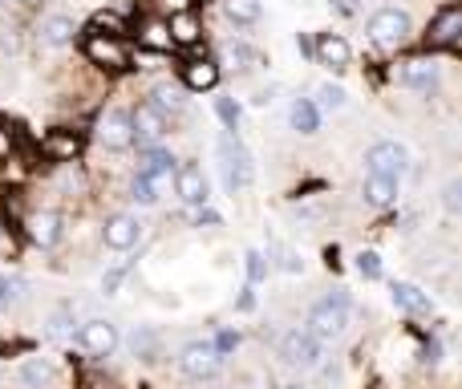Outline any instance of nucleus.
Returning <instances> with one entry per match:
<instances>
[{"label":"nucleus","instance_id":"nucleus-2","mask_svg":"<svg viewBox=\"0 0 462 389\" xmlns=\"http://www.w3.org/2000/svg\"><path fill=\"white\" fill-rule=\"evenodd\" d=\"M345 325H349V296L345 292L325 296V301H317L309 309V333L317 337V341H333V337H341Z\"/></svg>","mask_w":462,"mask_h":389},{"label":"nucleus","instance_id":"nucleus-32","mask_svg":"<svg viewBox=\"0 0 462 389\" xmlns=\"http://www.w3.org/2000/svg\"><path fill=\"white\" fill-rule=\"evenodd\" d=\"M224 61H227V69L247 73V69H255V65H260V53H252L247 45H227L224 49Z\"/></svg>","mask_w":462,"mask_h":389},{"label":"nucleus","instance_id":"nucleus-13","mask_svg":"<svg viewBox=\"0 0 462 389\" xmlns=\"http://www.w3.org/2000/svg\"><path fill=\"white\" fill-rule=\"evenodd\" d=\"M219 353H216V345L211 341H191V345H183V353H179V369H183L187 377H195V382H203V377H211L219 369Z\"/></svg>","mask_w":462,"mask_h":389},{"label":"nucleus","instance_id":"nucleus-51","mask_svg":"<svg viewBox=\"0 0 462 389\" xmlns=\"http://www.w3.org/2000/svg\"><path fill=\"white\" fill-rule=\"evenodd\" d=\"M284 389H309V385H300V382H292V385H284Z\"/></svg>","mask_w":462,"mask_h":389},{"label":"nucleus","instance_id":"nucleus-20","mask_svg":"<svg viewBox=\"0 0 462 389\" xmlns=\"http://www.w3.org/2000/svg\"><path fill=\"white\" fill-rule=\"evenodd\" d=\"M41 151H45L53 162H73L81 154V134H73V130H49Z\"/></svg>","mask_w":462,"mask_h":389},{"label":"nucleus","instance_id":"nucleus-22","mask_svg":"<svg viewBox=\"0 0 462 389\" xmlns=\"http://www.w3.org/2000/svg\"><path fill=\"white\" fill-rule=\"evenodd\" d=\"M138 49H154V53H171V29L162 16H146L143 24H138Z\"/></svg>","mask_w":462,"mask_h":389},{"label":"nucleus","instance_id":"nucleus-4","mask_svg":"<svg viewBox=\"0 0 462 389\" xmlns=\"http://www.w3.org/2000/svg\"><path fill=\"white\" fill-rule=\"evenodd\" d=\"M86 57H89V65H97V69H106V73L130 69V49H126V41H122V37L89 32V37H86Z\"/></svg>","mask_w":462,"mask_h":389},{"label":"nucleus","instance_id":"nucleus-7","mask_svg":"<svg viewBox=\"0 0 462 389\" xmlns=\"http://www.w3.org/2000/svg\"><path fill=\"white\" fill-rule=\"evenodd\" d=\"M276 349L292 369H317L320 366V341L309 333V329H288V333L280 337Z\"/></svg>","mask_w":462,"mask_h":389},{"label":"nucleus","instance_id":"nucleus-5","mask_svg":"<svg viewBox=\"0 0 462 389\" xmlns=\"http://www.w3.org/2000/svg\"><path fill=\"white\" fill-rule=\"evenodd\" d=\"M130 134H134V143L146 151V146H159L162 138L171 134V122H167V114H162L159 106L138 102L134 110H130Z\"/></svg>","mask_w":462,"mask_h":389},{"label":"nucleus","instance_id":"nucleus-36","mask_svg":"<svg viewBox=\"0 0 462 389\" xmlns=\"http://www.w3.org/2000/svg\"><path fill=\"white\" fill-rule=\"evenodd\" d=\"M216 114H219V122H224L227 130L239 126V102H236V97H219V102H216Z\"/></svg>","mask_w":462,"mask_h":389},{"label":"nucleus","instance_id":"nucleus-31","mask_svg":"<svg viewBox=\"0 0 462 389\" xmlns=\"http://www.w3.org/2000/svg\"><path fill=\"white\" fill-rule=\"evenodd\" d=\"M224 13L236 24H255L263 16V8H260V0H224Z\"/></svg>","mask_w":462,"mask_h":389},{"label":"nucleus","instance_id":"nucleus-39","mask_svg":"<svg viewBox=\"0 0 462 389\" xmlns=\"http://www.w3.org/2000/svg\"><path fill=\"white\" fill-rule=\"evenodd\" d=\"M146 5H154V8H159V16L167 21V16H175V13H187L195 0H146Z\"/></svg>","mask_w":462,"mask_h":389},{"label":"nucleus","instance_id":"nucleus-43","mask_svg":"<svg viewBox=\"0 0 462 389\" xmlns=\"http://www.w3.org/2000/svg\"><path fill=\"white\" fill-rule=\"evenodd\" d=\"M458 191H462L458 183H447V191H442V203H447V211H450V215H458V207H462Z\"/></svg>","mask_w":462,"mask_h":389},{"label":"nucleus","instance_id":"nucleus-33","mask_svg":"<svg viewBox=\"0 0 462 389\" xmlns=\"http://www.w3.org/2000/svg\"><path fill=\"white\" fill-rule=\"evenodd\" d=\"M134 357H143V361H159V333H151V329H138L134 333Z\"/></svg>","mask_w":462,"mask_h":389},{"label":"nucleus","instance_id":"nucleus-40","mask_svg":"<svg viewBox=\"0 0 462 389\" xmlns=\"http://www.w3.org/2000/svg\"><path fill=\"white\" fill-rule=\"evenodd\" d=\"M130 61H134L138 69H159L162 53H154V49H138V53H130Z\"/></svg>","mask_w":462,"mask_h":389},{"label":"nucleus","instance_id":"nucleus-34","mask_svg":"<svg viewBox=\"0 0 462 389\" xmlns=\"http://www.w3.org/2000/svg\"><path fill=\"white\" fill-rule=\"evenodd\" d=\"M317 97H320L317 110H328V114H333V110H345V102H349V94H345L341 86H320Z\"/></svg>","mask_w":462,"mask_h":389},{"label":"nucleus","instance_id":"nucleus-50","mask_svg":"<svg viewBox=\"0 0 462 389\" xmlns=\"http://www.w3.org/2000/svg\"><path fill=\"white\" fill-rule=\"evenodd\" d=\"M21 5H29V8H37V5H45V0H21Z\"/></svg>","mask_w":462,"mask_h":389},{"label":"nucleus","instance_id":"nucleus-45","mask_svg":"<svg viewBox=\"0 0 462 389\" xmlns=\"http://www.w3.org/2000/svg\"><path fill=\"white\" fill-rule=\"evenodd\" d=\"M422 361H426V366H439V361H442V349H439V341H426V349H422Z\"/></svg>","mask_w":462,"mask_h":389},{"label":"nucleus","instance_id":"nucleus-44","mask_svg":"<svg viewBox=\"0 0 462 389\" xmlns=\"http://www.w3.org/2000/svg\"><path fill=\"white\" fill-rule=\"evenodd\" d=\"M333 8H337L341 16H357V13H361V0H333Z\"/></svg>","mask_w":462,"mask_h":389},{"label":"nucleus","instance_id":"nucleus-35","mask_svg":"<svg viewBox=\"0 0 462 389\" xmlns=\"http://www.w3.org/2000/svg\"><path fill=\"white\" fill-rule=\"evenodd\" d=\"M130 199H134V203H143V207H154V203H159V187H154L151 179L134 175V183H130Z\"/></svg>","mask_w":462,"mask_h":389},{"label":"nucleus","instance_id":"nucleus-29","mask_svg":"<svg viewBox=\"0 0 462 389\" xmlns=\"http://www.w3.org/2000/svg\"><path fill=\"white\" fill-rule=\"evenodd\" d=\"M24 292H29V284H24L21 276H8V272H0V312L16 309V304L24 301Z\"/></svg>","mask_w":462,"mask_h":389},{"label":"nucleus","instance_id":"nucleus-25","mask_svg":"<svg viewBox=\"0 0 462 389\" xmlns=\"http://www.w3.org/2000/svg\"><path fill=\"white\" fill-rule=\"evenodd\" d=\"M73 32H78V24H73L69 16H45L41 29H37V37H41V45L61 49V45H69L73 41Z\"/></svg>","mask_w":462,"mask_h":389},{"label":"nucleus","instance_id":"nucleus-6","mask_svg":"<svg viewBox=\"0 0 462 389\" xmlns=\"http://www.w3.org/2000/svg\"><path fill=\"white\" fill-rule=\"evenodd\" d=\"M458 41H462V8L442 5L439 13H434L430 29H426V49H434V53H450V49H458Z\"/></svg>","mask_w":462,"mask_h":389},{"label":"nucleus","instance_id":"nucleus-17","mask_svg":"<svg viewBox=\"0 0 462 389\" xmlns=\"http://www.w3.org/2000/svg\"><path fill=\"white\" fill-rule=\"evenodd\" d=\"M167 29H171V45H179V49H195L203 41V21L195 16V8L167 16Z\"/></svg>","mask_w":462,"mask_h":389},{"label":"nucleus","instance_id":"nucleus-18","mask_svg":"<svg viewBox=\"0 0 462 389\" xmlns=\"http://www.w3.org/2000/svg\"><path fill=\"white\" fill-rule=\"evenodd\" d=\"M183 86L195 89V94H208V89L219 86V61H208V57H195V61L183 65Z\"/></svg>","mask_w":462,"mask_h":389},{"label":"nucleus","instance_id":"nucleus-12","mask_svg":"<svg viewBox=\"0 0 462 389\" xmlns=\"http://www.w3.org/2000/svg\"><path fill=\"white\" fill-rule=\"evenodd\" d=\"M102 239H106V247H114V252H130V247L143 239V219H138L134 211L110 215L102 227Z\"/></svg>","mask_w":462,"mask_h":389},{"label":"nucleus","instance_id":"nucleus-11","mask_svg":"<svg viewBox=\"0 0 462 389\" xmlns=\"http://www.w3.org/2000/svg\"><path fill=\"white\" fill-rule=\"evenodd\" d=\"M393 78L406 89H414V94L430 97L434 89H439V65H434L430 57H410V61H402L398 69H393Z\"/></svg>","mask_w":462,"mask_h":389},{"label":"nucleus","instance_id":"nucleus-3","mask_svg":"<svg viewBox=\"0 0 462 389\" xmlns=\"http://www.w3.org/2000/svg\"><path fill=\"white\" fill-rule=\"evenodd\" d=\"M219 154H224V179H227V191H247L255 183V167H252V154L247 146L239 143L236 134H227L219 143Z\"/></svg>","mask_w":462,"mask_h":389},{"label":"nucleus","instance_id":"nucleus-41","mask_svg":"<svg viewBox=\"0 0 462 389\" xmlns=\"http://www.w3.org/2000/svg\"><path fill=\"white\" fill-rule=\"evenodd\" d=\"M211 345H216V353H219V357H227V353H231V349H236V345H239V337L231 333V329H224V333H219V337H216V341H211Z\"/></svg>","mask_w":462,"mask_h":389},{"label":"nucleus","instance_id":"nucleus-1","mask_svg":"<svg viewBox=\"0 0 462 389\" xmlns=\"http://www.w3.org/2000/svg\"><path fill=\"white\" fill-rule=\"evenodd\" d=\"M410 32H414V21H410L406 8L385 5L369 16V41H374L377 49H390L393 53V49H402L410 41Z\"/></svg>","mask_w":462,"mask_h":389},{"label":"nucleus","instance_id":"nucleus-49","mask_svg":"<svg viewBox=\"0 0 462 389\" xmlns=\"http://www.w3.org/2000/svg\"><path fill=\"white\" fill-rule=\"evenodd\" d=\"M239 309H255V296H252V288H244V296H239Z\"/></svg>","mask_w":462,"mask_h":389},{"label":"nucleus","instance_id":"nucleus-47","mask_svg":"<svg viewBox=\"0 0 462 389\" xmlns=\"http://www.w3.org/2000/svg\"><path fill=\"white\" fill-rule=\"evenodd\" d=\"M296 49H300V53H304V57H312V41H309V37H304V32H296Z\"/></svg>","mask_w":462,"mask_h":389},{"label":"nucleus","instance_id":"nucleus-48","mask_svg":"<svg viewBox=\"0 0 462 389\" xmlns=\"http://www.w3.org/2000/svg\"><path fill=\"white\" fill-rule=\"evenodd\" d=\"M272 94H276V89H272V86H268V89H260V94H255V97H252V102H255V106H272Z\"/></svg>","mask_w":462,"mask_h":389},{"label":"nucleus","instance_id":"nucleus-15","mask_svg":"<svg viewBox=\"0 0 462 389\" xmlns=\"http://www.w3.org/2000/svg\"><path fill=\"white\" fill-rule=\"evenodd\" d=\"M24 231H29V239L37 247H57L61 244L65 223L57 211H32V215H24Z\"/></svg>","mask_w":462,"mask_h":389},{"label":"nucleus","instance_id":"nucleus-24","mask_svg":"<svg viewBox=\"0 0 462 389\" xmlns=\"http://www.w3.org/2000/svg\"><path fill=\"white\" fill-rule=\"evenodd\" d=\"M361 199H365L369 207H393L398 203V179L365 175V183H361Z\"/></svg>","mask_w":462,"mask_h":389},{"label":"nucleus","instance_id":"nucleus-23","mask_svg":"<svg viewBox=\"0 0 462 389\" xmlns=\"http://www.w3.org/2000/svg\"><path fill=\"white\" fill-rule=\"evenodd\" d=\"M288 126L296 130V134H317L320 130V110L312 97H296L292 106H288Z\"/></svg>","mask_w":462,"mask_h":389},{"label":"nucleus","instance_id":"nucleus-37","mask_svg":"<svg viewBox=\"0 0 462 389\" xmlns=\"http://www.w3.org/2000/svg\"><path fill=\"white\" fill-rule=\"evenodd\" d=\"M357 272L365 280H382V255H377V252H361L357 255Z\"/></svg>","mask_w":462,"mask_h":389},{"label":"nucleus","instance_id":"nucleus-26","mask_svg":"<svg viewBox=\"0 0 462 389\" xmlns=\"http://www.w3.org/2000/svg\"><path fill=\"white\" fill-rule=\"evenodd\" d=\"M21 382L29 389H49L57 382V374H53V366H49V361L32 357V361H24V366H21Z\"/></svg>","mask_w":462,"mask_h":389},{"label":"nucleus","instance_id":"nucleus-21","mask_svg":"<svg viewBox=\"0 0 462 389\" xmlns=\"http://www.w3.org/2000/svg\"><path fill=\"white\" fill-rule=\"evenodd\" d=\"M390 296H393V304H398L402 312H410V317H426V312L434 309L430 296H426L418 284H406V280H398V284L390 288Z\"/></svg>","mask_w":462,"mask_h":389},{"label":"nucleus","instance_id":"nucleus-38","mask_svg":"<svg viewBox=\"0 0 462 389\" xmlns=\"http://www.w3.org/2000/svg\"><path fill=\"white\" fill-rule=\"evenodd\" d=\"M244 260H247V280H252V284H260V280L268 276V260H263V252H247Z\"/></svg>","mask_w":462,"mask_h":389},{"label":"nucleus","instance_id":"nucleus-14","mask_svg":"<svg viewBox=\"0 0 462 389\" xmlns=\"http://www.w3.org/2000/svg\"><path fill=\"white\" fill-rule=\"evenodd\" d=\"M312 57H317V65H325V69L345 73L349 61H353V49L341 32H320V37L312 41Z\"/></svg>","mask_w":462,"mask_h":389},{"label":"nucleus","instance_id":"nucleus-42","mask_svg":"<svg viewBox=\"0 0 462 389\" xmlns=\"http://www.w3.org/2000/svg\"><path fill=\"white\" fill-rule=\"evenodd\" d=\"M122 280H126V268H114V272H106V280H102V292L106 296H114L122 288Z\"/></svg>","mask_w":462,"mask_h":389},{"label":"nucleus","instance_id":"nucleus-46","mask_svg":"<svg viewBox=\"0 0 462 389\" xmlns=\"http://www.w3.org/2000/svg\"><path fill=\"white\" fill-rule=\"evenodd\" d=\"M195 223H199V227H203V223H208V227H216V223H219V215H216V211H208V203H203L199 211H195Z\"/></svg>","mask_w":462,"mask_h":389},{"label":"nucleus","instance_id":"nucleus-28","mask_svg":"<svg viewBox=\"0 0 462 389\" xmlns=\"http://www.w3.org/2000/svg\"><path fill=\"white\" fill-rule=\"evenodd\" d=\"M268 255H272V260H276V268H280V272H288V276H296V272H304L300 252H296V247H288V244H280V239H268Z\"/></svg>","mask_w":462,"mask_h":389},{"label":"nucleus","instance_id":"nucleus-19","mask_svg":"<svg viewBox=\"0 0 462 389\" xmlns=\"http://www.w3.org/2000/svg\"><path fill=\"white\" fill-rule=\"evenodd\" d=\"M138 175L151 179L154 187L167 183V179L175 175V154H171V151H159V146H146V151H143V162H138Z\"/></svg>","mask_w":462,"mask_h":389},{"label":"nucleus","instance_id":"nucleus-8","mask_svg":"<svg viewBox=\"0 0 462 389\" xmlns=\"http://www.w3.org/2000/svg\"><path fill=\"white\" fill-rule=\"evenodd\" d=\"M365 167L369 175H382V179H402L410 167V154L402 143H374L365 151Z\"/></svg>","mask_w":462,"mask_h":389},{"label":"nucleus","instance_id":"nucleus-27","mask_svg":"<svg viewBox=\"0 0 462 389\" xmlns=\"http://www.w3.org/2000/svg\"><path fill=\"white\" fill-rule=\"evenodd\" d=\"M151 106H159L162 114H179L183 110V86H175V81H159L151 94Z\"/></svg>","mask_w":462,"mask_h":389},{"label":"nucleus","instance_id":"nucleus-30","mask_svg":"<svg viewBox=\"0 0 462 389\" xmlns=\"http://www.w3.org/2000/svg\"><path fill=\"white\" fill-rule=\"evenodd\" d=\"M89 32H106V37H122V32H130V24L122 21L118 13H110V8H102V13L89 16Z\"/></svg>","mask_w":462,"mask_h":389},{"label":"nucleus","instance_id":"nucleus-9","mask_svg":"<svg viewBox=\"0 0 462 389\" xmlns=\"http://www.w3.org/2000/svg\"><path fill=\"white\" fill-rule=\"evenodd\" d=\"M97 143L106 146V151H130L134 146V134H130V110H122V106H110V110L97 118Z\"/></svg>","mask_w":462,"mask_h":389},{"label":"nucleus","instance_id":"nucleus-16","mask_svg":"<svg viewBox=\"0 0 462 389\" xmlns=\"http://www.w3.org/2000/svg\"><path fill=\"white\" fill-rule=\"evenodd\" d=\"M175 195L183 199L187 207H203V203H208V175H203V167H195V162L175 167Z\"/></svg>","mask_w":462,"mask_h":389},{"label":"nucleus","instance_id":"nucleus-10","mask_svg":"<svg viewBox=\"0 0 462 389\" xmlns=\"http://www.w3.org/2000/svg\"><path fill=\"white\" fill-rule=\"evenodd\" d=\"M78 349L89 353V357H110V353L118 349V329L102 317L86 320V325L78 329Z\"/></svg>","mask_w":462,"mask_h":389}]
</instances>
